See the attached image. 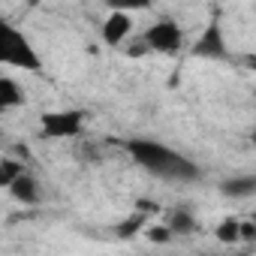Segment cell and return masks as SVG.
I'll use <instances>...</instances> for the list:
<instances>
[{"label":"cell","instance_id":"6da1fadb","mask_svg":"<svg viewBox=\"0 0 256 256\" xmlns=\"http://www.w3.org/2000/svg\"><path fill=\"white\" fill-rule=\"evenodd\" d=\"M120 145L142 169H148V172H154V175H160L166 181H184L187 184V181H196L202 175L193 160H187L184 154L172 151L163 142H154V139H124Z\"/></svg>","mask_w":256,"mask_h":256},{"label":"cell","instance_id":"7a4b0ae2","mask_svg":"<svg viewBox=\"0 0 256 256\" xmlns=\"http://www.w3.org/2000/svg\"><path fill=\"white\" fill-rule=\"evenodd\" d=\"M0 64H10L18 70H40L42 66L30 40L16 24H10L4 16H0Z\"/></svg>","mask_w":256,"mask_h":256},{"label":"cell","instance_id":"3957f363","mask_svg":"<svg viewBox=\"0 0 256 256\" xmlns=\"http://www.w3.org/2000/svg\"><path fill=\"white\" fill-rule=\"evenodd\" d=\"M40 130L46 139H72L84 130V112L64 108V112H42L40 114Z\"/></svg>","mask_w":256,"mask_h":256},{"label":"cell","instance_id":"277c9868","mask_svg":"<svg viewBox=\"0 0 256 256\" xmlns=\"http://www.w3.org/2000/svg\"><path fill=\"white\" fill-rule=\"evenodd\" d=\"M142 40H145L148 52H160V54H175V52L181 48V42H184V34H181V28H178V24H175L172 18H163V22L151 24V28H148V34H145Z\"/></svg>","mask_w":256,"mask_h":256},{"label":"cell","instance_id":"5b68a950","mask_svg":"<svg viewBox=\"0 0 256 256\" xmlns=\"http://www.w3.org/2000/svg\"><path fill=\"white\" fill-rule=\"evenodd\" d=\"M190 52H193V58H205V60H226V58H229V52H226V36H223L217 18L202 30V36L193 42Z\"/></svg>","mask_w":256,"mask_h":256},{"label":"cell","instance_id":"8992f818","mask_svg":"<svg viewBox=\"0 0 256 256\" xmlns=\"http://www.w3.org/2000/svg\"><path fill=\"white\" fill-rule=\"evenodd\" d=\"M130 30H133V18L126 16V12L112 10V16H108L106 24H102V40H106L108 46H120L126 36H130Z\"/></svg>","mask_w":256,"mask_h":256},{"label":"cell","instance_id":"52a82bcc","mask_svg":"<svg viewBox=\"0 0 256 256\" xmlns=\"http://www.w3.org/2000/svg\"><path fill=\"white\" fill-rule=\"evenodd\" d=\"M6 190L12 193V199H18V202H24V205H36V202H40V184H36L24 169L6 184Z\"/></svg>","mask_w":256,"mask_h":256},{"label":"cell","instance_id":"ba28073f","mask_svg":"<svg viewBox=\"0 0 256 256\" xmlns=\"http://www.w3.org/2000/svg\"><path fill=\"white\" fill-rule=\"evenodd\" d=\"M220 193L229 196V199H247L256 193V178L253 175H235V178H226L220 184Z\"/></svg>","mask_w":256,"mask_h":256},{"label":"cell","instance_id":"9c48e42d","mask_svg":"<svg viewBox=\"0 0 256 256\" xmlns=\"http://www.w3.org/2000/svg\"><path fill=\"white\" fill-rule=\"evenodd\" d=\"M12 106H24V90H22V84H16L12 78H4V76H0V112H4V108H12Z\"/></svg>","mask_w":256,"mask_h":256},{"label":"cell","instance_id":"30bf717a","mask_svg":"<svg viewBox=\"0 0 256 256\" xmlns=\"http://www.w3.org/2000/svg\"><path fill=\"white\" fill-rule=\"evenodd\" d=\"M172 232H196V220H193V214L187 211V208H175L172 211V217H169V223H166Z\"/></svg>","mask_w":256,"mask_h":256},{"label":"cell","instance_id":"8fae6325","mask_svg":"<svg viewBox=\"0 0 256 256\" xmlns=\"http://www.w3.org/2000/svg\"><path fill=\"white\" fill-rule=\"evenodd\" d=\"M214 235H217V241H223V244H235V241H238V220H235V217H226V220L214 229Z\"/></svg>","mask_w":256,"mask_h":256},{"label":"cell","instance_id":"7c38bea8","mask_svg":"<svg viewBox=\"0 0 256 256\" xmlns=\"http://www.w3.org/2000/svg\"><path fill=\"white\" fill-rule=\"evenodd\" d=\"M106 4L118 12H139V10H151V0H106Z\"/></svg>","mask_w":256,"mask_h":256},{"label":"cell","instance_id":"4fadbf2b","mask_svg":"<svg viewBox=\"0 0 256 256\" xmlns=\"http://www.w3.org/2000/svg\"><path fill=\"white\" fill-rule=\"evenodd\" d=\"M172 229L166 226V223H157V226H148V232H145V238L148 241H154V244H169L172 241Z\"/></svg>","mask_w":256,"mask_h":256},{"label":"cell","instance_id":"5bb4252c","mask_svg":"<svg viewBox=\"0 0 256 256\" xmlns=\"http://www.w3.org/2000/svg\"><path fill=\"white\" fill-rule=\"evenodd\" d=\"M238 241H256V226L250 220H238Z\"/></svg>","mask_w":256,"mask_h":256},{"label":"cell","instance_id":"9a60e30c","mask_svg":"<svg viewBox=\"0 0 256 256\" xmlns=\"http://www.w3.org/2000/svg\"><path fill=\"white\" fill-rule=\"evenodd\" d=\"M139 226H142V214H133L126 223H120V226H118V235H124V238H126V235H133V229H139Z\"/></svg>","mask_w":256,"mask_h":256},{"label":"cell","instance_id":"2e32d148","mask_svg":"<svg viewBox=\"0 0 256 256\" xmlns=\"http://www.w3.org/2000/svg\"><path fill=\"white\" fill-rule=\"evenodd\" d=\"M148 52V46H145V40L142 42H136V46H130V48H126V54H130V58H142Z\"/></svg>","mask_w":256,"mask_h":256},{"label":"cell","instance_id":"e0dca14e","mask_svg":"<svg viewBox=\"0 0 256 256\" xmlns=\"http://www.w3.org/2000/svg\"><path fill=\"white\" fill-rule=\"evenodd\" d=\"M12 178H10V172H6V166H4V160H0V187H6Z\"/></svg>","mask_w":256,"mask_h":256},{"label":"cell","instance_id":"ac0fdd59","mask_svg":"<svg viewBox=\"0 0 256 256\" xmlns=\"http://www.w3.org/2000/svg\"><path fill=\"white\" fill-rule=\"evenodd\" d=\"M0 145H4V130H0Z\"/></svg>","mask_w":256,"mask_h":256}]
</instances>
